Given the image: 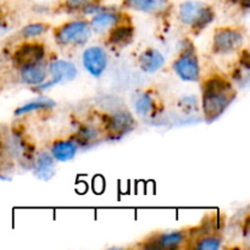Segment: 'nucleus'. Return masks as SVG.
<instances>
[{
	"label": "nucleus",
	"instance_id": "obj_3",
	"mask_svg": "<svg viewBox=\"0 0 250 250\" xmlns=\"http://www.w3.org/2000/svg\"><path fill=\"white\" fill-rule=\"evenodd\" d=\"M92 27L85 21H72L56 29L55 39L60 45H84L90 38Z\"/></svg>",
	"mask_w": 250,
	"mask_h": 250
},
{
	"label": "nucleus",
	"instance_id": "obj_21",
	"mask_svg": "<svg viewBox=\"0 0 250 250\" xmlns=\"http://www.w3.org/2000/svg\"><path fill=\"white\" fill-rule=\"evenodd\" d=\"M222 239L216 236H208L204 238L199 239L194 246L198 250H217L221 248Z\"/></svg>",
	"mask_w": 250,
	"mask_h": 250
},
{
	"label": "nucleus",
	"instance_id": "obj_2",
	"mask_svg": "<svg viewBox=\"0 0 250 250\" xmlns=\"http://www.w3.org/2000/svg\"><path fill=\"white\" fill-rule=\"evenodd\" d=\"M181 22L186 26L202 31L209 26L215 19V12L211 6L197 0H188L181 4L178 10Z\"/></svg>",
	"mask_w": 250,
	"mask_h": 250
},
{
	"label": "nucleus",
	"instance_id": "obj_18",
	"mask_svg": "<svg viewBox=\"0 0 250 250\" xmlns=\"http://www.w3.org/2000/svg\"><path fill=\"white\" fill-rule=\"evenodd\" d=\"M56 103L54 100L49 99V98H38V99L31 100V102L17 107L15 110V115L16 116H21V115H26L29 114V112L37 111V110H48L54 107Z\"/></svg>",
	"mask_w": 250,
	"mask_h": 250
},
{
	"label": "nucleus",
	"instance_id": "obj_20",
	"mask_svg": "<svg viewBox=\"0 0 250 250\" xmlns=\"http://www.w3.org/2000/svg\"><path fill=\"white\" fill-rule=\"evenodd\" d=\"M99 138V132L92 126H84L77 132V136L75 138V143L80 144L82 146H92Z\"/></svg>",
	"mask_w": 250,
	"mask_h": 250
},
{
	"label": "nucleus",
	"instance_id": "obj_7",
	"mask_svg": "<svg viewBox=\"0 0 250 250\" xmlns=\"http://www.w3.org/2000/svg\"><path fill=\"white\" fill-rule=\"evenodd\" d=\"M136 127V120L126 110L114 112L106 119V129L112 138H121L125 134L133 131Z\"/></svg>",
	"mask_w": 250,
	"mask_h": 250
},
{
	"label": "nucleus",
	"instance_id": "obj_1",
	"mask_svg": "<svg viewBox=\"0 0 250 250\" xmlns=\"http://www.w3.org/2000/svg\"><path fill=\"white\" fill-rule=\"evenodd\" d=\"M233 85L220 76L209 78L203 85V112L208 124L216 121L236 99Z\"/></svg>",
	"mask_w": 250,
	"mask_h": 250
},
{
	"label": "nucleus",
	"instance_id": "obj_9",
	"mask_svg": "<svg viewBox=\"0 0 250 250\" xmlns=\"http://www.w3.org/2000/svg\"><path fill=\"white\" fill-rule=\"evenodd\" d=\"M49 73L51 75V82L54 85L59 83L73 81L77 77V67L75 63L66 60H55L49 65Z\"/></svg>",
	"mask_w": 250,
	"mask_h": 250
},
{
	"label": "nucleus",
	"instance_id": "obj_12",
	"mask_svg": "<svg viewBox=\"0 0 250 250\" xmlns=\"http://www.w3.org/2000/svg\"><path fill=\"white\" fill-rule=\"evenodd\" d=\"M34 175L42 181H49L55 175V160L50 153H41L34 161Z\"/></svg>",
	"mask_w": 250,
	"mask_h": 250
},
{
	"label": "nucleus",
	"instance_id": "obj_24",
	"mask_svg": "<svg viewBox=\"0 0 250 250\" xmlns=\"http://www.w3.org/2000/svg\"><path fill=\"white\" fill-rule=\"evenodd\" d=\"M241 2H243V4L246 5V7H248V5H249V0H241Z\"/></svg>",
	"mask_w": 250,
	"mask_h": 250
},
{
	"label": "nucleus",
	"instance_id": "obj_4",
	"mask_svg": "<svg viewBox=\"0 0 250 250\" xmlns=\"http://www.w3.org/2000/svg\"><path fill=\"white\" fill-rule=\"evenodd\" d=\"M244 36L241 31L236 28H224L216 29L214 34V41H212V51L215 54H226L233 53L237 49H239L243 44Z\"/></svg>",
	"mask_w": 250,
	"mask_h": 250
},
{
	"label": "nucleus",
	"instance_id": "obj_13",
	"mask_svg": "<svg viewBox=\"0 0 250 250\" xmlns=\"http://www.w3.org/2000/svg\"><path fill=\"white\" fill-rule=\"evenodd\" d=\"M165 63V58L159 50L153 48L146 49L143 51L139 58V66L141 70L146 73H154L160 70Z\"/></svg>",
	"mask_w": 250,
	"mask_h": 250
},
{
	"label": "nucleus",
	"instance_id": "obj_10",
	"mask_svg": "<svg viewBox=\"0 0 250 250\" xmlns=\"http://www.w3.org/2000/svg\"><path fill=\"white\" fill-rule=\"evenodd\" d=\"M125 6L146 14H164L170 7L168 0H125Z\"/></svg>",
	"mask_w": 250,
	"mask_h": 250
},
{
	"label": "nucleus",
	"instance_id": "obj_6",
	"mask_svg": "<svg viewBox=\"0 0 250 250\" xmlns=\"http://www.w3.org/2000/svg\"><path fill=\"white\" fill-rule=\"evenodd\" d=\"M82 63L92 77H100L104 75L109 63L106 50L102 46H89L83 51Z\"/></svg>",
	"mask_w": 250,
	"mask_h": 250
},
{
	"label": "nucleus",
	"instance_id": "obj_22",
	"mask_svg": "<svg viewBox=\"0 0 250 250\" xmlns=\"http://www.w3.org/2000/svg\"><path fill=\"white\" fill-rule=\"evenodd\" d=\"M46 29H48L46 24L37 22V23H29L27 26H24L22 28L21 34L24 38H34V37H38L41 34H43Z\"/></svg>",
	"mask_w": 250,
	"mask_h": 250
},
{
	"label": "nucleus",
	"instance_id": "obj_11",
	"mask_svg": "<svg viewBox=\"0 0 250 250\" xmlns=\"http://www.w3.org/2000/svg\"><path fill=\"white\" fill-rule=\"evenodd\" d=\"M20 76L23 83L37 87L46 80V70L42 62L29 63L20 67Z\"/></svg>",
	"mask_w": 250,
	"mask_h": 250
},
{
	"label": "nucleus",
	"instance_id": "obj_15",
	"mask_svg": "<svg viewBox=\"0 0 250 250\" xmlns=\"http://www.w3.org/2000/svg\"><path fill=\"white\" fill-rule=\"evenodd\" d=\"M186 241V233L183 231H171L161 233L154 239L150 248L176 249Z\"/></svg>",
	"mask_w": 250,
	"mask_h": 250
},
{
	"label": "nucleus",
	"instance_id": "obj_5",
	"mask_svg": "<svg viewBox=\"0 0 250 250\" xmlns=\"http://www.w3.org/2000/svg\"><path fill=\"white\" fill-rule=\"evenodd\" d=\"M176 75L185 82H197L200 77V65L194 50L181 53L172 65Z\"/></svg>",
	"mask_w": 250,
	"mask_h": 250
},
{
	"label": "nucleus",
	"instance_id": "obj_16",
	"mask_svg": "<svg viewBox=\"0 0 250 250\" xmlns=\"http://www.w3.org/2000/svg\"><path fill=\"white\" fill-rule=\"evenodd\" d=\"M120 20V15L112 11H99L95 14L90 21V27L95 32H104L110 27L116 26Z\"/></svg>",
	"mask_w": 250,
	"mask_h": 250
},
{
	"label": "nucleus",
	"instance_id": "obj_17",
	"mask_svg": "<svg viewBox=\"0 0 250 250\" xmlns=\"http://www.w3.org/2000/svg\"><path fill=\"white\" fill-rule=\"evenodd\" d=\"M134 31L131 26H116L109 36V43L116 46H126L133 41Z\"/></svg>",
	"mask_w": 250,
	"mask_h": 250
},
{
	"label": "nucleus",
	"instance_id": "obj_8",
	"mask_svg": "<svg viewBox=\"0 0 250 250\" xmlns=\"http://www.w3.org/2000/svg\"><path fill=\"white\" fill-rule=\"evenodd\" d=\"M45 58V49L42 44L38 43H26L22 44L14 54L15 66L29 65V63L42 62Z\"/></svg>",
	"mask_w": 250,
	"mask_h": 250
},
{
	"label": "nucleus",
	"instance_id": "obj_23",
	"mask_svg": "<svg viewBox=\"0 0 250 250\" xmlns=\"http://www.w3.org/2000/svg\"><path fill=\"white\" fill-rule=\"evenodd\" d=\"M94 2V0H66V6L68 9L72 10H78V9H83L87 5L92 4Z\"/></svg>",
	"mask_w": 250,
	"mask_h": 250
},
{
	"label": "nucleus",
	"instance_id": "obj_14",
	"mask_svg": "<svg viewBox=\"0 0 250 250\" xmlns=\"http://www.w3.org/2000/svg\"><path fill=\"white\" fill-rule=\"evenodd\" d=\"M50 154L55 161L67 163L77 154V144L72 141H58L51 146Z\"/></svg>",
	"mask_w": 250,
	"mask_h": 250
},
{
	"label": "nucleus",
	"instance_id": "obj_19",
	"mask_svg": "<svg viewBox=\"0 0 250 250\" xmlns=\"http://www.w3.org/2000/svg\"><path fill=\"white\" fill-rule=\"evenodd\" d=\"M154 98L149 93H142L134 102V110L141 116H148L154 111Z\"/></svg>",
	"mask_w": 250,
	"mask_h": 250
}]
</instances>
